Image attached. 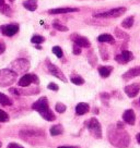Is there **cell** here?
<instances>
[{
    "instance_id": "1",
    "label": "cell",
    "mask_w": 140,
    "mask_h": 148,
    "mask_svg": "<svg viewBox=\"0 0 140 148\" xmlns=\"http://www.w3.org/2000/svg\"><path fill=\"white\" fill-rule=\"evenodd\" d=\"M107 137L113 146L118 148H126L130 144V136L124 129H119L116 125H110L107 129Z\"/></svg>"
},
{
    "instance_id": "2",
    "label": "cell",
    "mask_w": 140,
    "mask_h": 148,
    "mask_svg": "<svg viewBox=\"0 0 140 148\" xmlns=\"http://www.w3.org/2000/svg\"><path fill=\"white\" fill-rule=\"evenodd\" d=\"M20 137L25 140L26 143L36 145L41 144L45 139V132L43 130H36V129H26L20 131Z\"/></svg>"
},
{
    "instance_id": "3",
    "label": "cell",
    "mask_w": 140,
    "mask_h": 148,
    "mask_svg": "<svg viewBox=\"0 0 140 148\" xmlns=\"http://www.w3.org/2000/svg\"><path fill=\"white\" fill-rule=\"evenodd\" d=\"M32 108L34 110H36L44 118L46 121H54L56 119V116L54 114V112L49 109L48 106V100L46 97H41L38 100L34 102L32 105Z\"/></svg>"
},
{
    "instance_id": "4",
    "label": "cell",
    "mask_w": 140,
    "mask_h": 148,
    "mask_svg": "<svg viewBox=\"0 0 140 148\" xmlns=\"http://www.w3.org/2000/svg\"><path fill=\"white\" fill-rule=\"evenodd\" d=\"M18 74L11 69L0 70V87H8L17 81Z\"/></svg>"
},
{
    "instance_id": "5",
    "label": "cell",
    "mask_w": 140,
    "mask_h": 148,
    "mask_svg": "<svg viewBox=\"0 0 140 148\" xmlns=\"http://www.w3.org/2000/svg\"><path fill=\"white\" fill-rule=\"evenodd\" d=\"M30 61L26 60V59H23V58H19V59H15L14 61H12L10 63V69L14 71L17 74H22V73H26L28 70H30Z\"/></svg>"
},
{
    "instance_id": "6",
    "label": "cell",
    "mask_w": 140,
    "mask_h": 148,
    "mask_svg": "<svg viewBox=\"0 0 140 148\" xmlns=\"http://www.w3.org/2000/svg\"><path fill=\"white\" fill-rule=\"evenodd\" d=\"M125 7H119V8H114V9L107 10L105 12H100V13L94 14V18H115L118 16H121L126 12Z\"/></svg>"
},
{
    "instance_id": "7",
    "label": "cell",
    "mask_w": 140,
    "mask_h": 148,
    "mask_svg": "<svg viewBox=\"0 0 140 148\" xmlns=\"http://www.w3.org/2000/svg\"><path fill=\"white\" fill-rule=\"evenodd\" d=\"M87 126H88V130L91 134L93 135L95 138H101L102 137V127H101V124L96 118H91L88 123H87Z\"/></svg>"
},
{
    "instance_id": "8",
    "label": "cell",
    "mask_w": 140,
    "mask_h": 148,
    "mask_svg": "<svg viewBox=\"0 0 140 148\" xmlns=\"http://www.w3.org/2000/svg\"><path fill=\"white\" fill-rule=\"evenodd\" d=\"M45 63H46L48 72H49L53 76H55V77H57L58 79H60L61 82H67V79H66L65 74L62 73V71H61L57 65L53 64V63L51 62V60H48V59L45 61Z\"/></svg>"
},
{
    "instance_id": "9",
    "label": "cell",
    "mask_w": 140,
    "mask_h": 148,
    "mask_svg": "<svg viewBox=\"0 0 140 148\" xmlns=\"http://www.w3.org/2000/svg\"><path fill=\"white\" fill-rule=\"evenodd\" d=\"M38 84L40 79L35 74H24L23 76L19 79L18 85L20 87H28L31 84Z\"/></svg>"
},
{
    "instance_id": "10",
    "label": "cell",
    "mask_w": 140,
    "mask_h": 148,
    "mask_svg": "<svg viewBox=\"0 0 140 148\" xmlns=\"http://www.w3.org/2000/svg\"><path fill=\"white\" fill-rule=\"evenodd\" d=\"M70 38L75 45H78L81 48H90V46H91V42H89V39L87 37L80 36L78 34H72Z\"/></svg>"
},
{
    "instance_id": "11",
    "label": "cell",
    "mask_w": 140,
    "mask_h": 148,
    "mask_svg": "<svg viewBox=\"0 0 140 148\" xmlns=\"http://www.w3.org/2000/svg\"><path fill=\"white\" fill-rule=\"evenodd\" d=\"M131 60H134V55L129 50H123L121 53L115 56V61L121 63V64H126L128 62H130Z\"/></svg>"
},
{
    "instance_id": "12",
    "label": "cell",
    "mask_w": 140,
    "mask_h": 148,
    "mask_svg": "<svg viewBox=\"0 0 140 148\" xmlns=\"http://www.w3.org/2000/svg\"><path fill=\"white\" fill-rule=\"evenodd\" d=\"M0 32L5 36L12 37L19 32V25L18 24H8V25H2L0 26Z\"/></svg>"
},
{
    "instance_id": "13",
    "label": "cell",
    "mask_w": 140,
    "mask_h": 148,
    "mask_svg": "<svg viewBox=\"0 0 140 148\" xmlns=\"http://www.w3.org/2000/svg\"><path fill=\"white\" fill-rule=\"evenodd\" d=\"M9 92L11 94H14L17 96H21V95H36L40 92V89L37 87L28 88V89H24V88H9Z\"/></svg>"
},
{
    "instance_id": "14",
    "label": "cell",
    "mask_w": 140,
    "mask_h": 148,
    "mask_svg": "<svg viewBox=\"0 0 140 148\" xmlns=\"http://www.w3.org/2000/svg\"><path fill=\"white\" fill-rule=\"evenodd\" d=\"M125 92L127 94V96L130 98L136 97L140 92V84L139 83H134L130 84V85H127L125 87Z\"/></svg>"
},
{
    "instance_id": "15",
    "label": "cell",
    "mask_w": 140,
    "mask_h": 148,
    "mask_svg": "<svg viewBox=\"0 0 140 148\" xmlns=\"http://www.w3.org/2000/svg\"><path fill=\"white\" fill-rule=\"evenodd\" d=\"M137 76H140V65L139 66H135V68H131L129 69L127 72L121 75V77L123 79H125V81H128V79H135Z\"/></svg>"
},
{
    "instance_id": "16",
    "label": "cell",
    "mask_w": 140,
    "mask_h": 148,
    "mask_svg": "<svg viewBox=\"0 0 140 148\" xmlns=\"http://www.w3.org/2000/svg\"><path fill=\"white\" fill-rule=\"evenodd\" d=\"M123 120H124V122H126L127 124L134 125L136 122L135 111L132 110V109H128V110H126L124 113H123Z\"/></svg>"
},
{
    "instance_id": "17",
    "label": "cell",
    "mask_w": 140,
    "mask_h": 148,
    "mask_svg": "<svg viewBox=\"0 0 140 148\" xmlns=\"http://www.w3.org/2000/svg\"><path fill=\"white\" fill-rule=\"evenodd\" d=\"M78 8H57V9L48 10L49 14H67L70 12H78Z\"/></svg>"
},
{
    "instance_id": "18",
    "label": "cell",
    "mask_w": 140,
    "mask_h": 148,
    "mask_svg": "<svg viewBox=\"0 0 140 148\" xmlns=\"http://www.w3.org/2000/svg\"><path fill=\"white\" fill-rule=\"evenodd\" d=\"M90 111V106L85 102H80L76 107V113L78 116H83L85 113H88Z\"/></svg>"
},
{
    "instance_id": "19",
    "label": "cell",
    "mask_w": 140,
    "mask_h": 148,
    "mask_svg": "<svg viewBox=\"0 0 140 148\" xmlns=\"http://www.w3.org/2000/svg\"><path fill=\"white\" fill-rule=\"evenodd\" d=\"M98 74L102 76L103 79H106L112 73L113 66H111V65H102V66H98Z\"/></svg>"
},
{
    "instance_id": "20",
    "label": "cell",
    "mask_w": 140,
    "mask_h": 148,
    "mask_svg": "<svg viewBox=\"0 0 140 148\" xmlns=\"http://www.w3.org/2000/svg\"><path fill=\"white\" fill-rule=\"evenodd\" d=\"M23 7L28 11H35L37 9V0H25L23 2Z\"/></svg>"
},
{
    "instance_id": "21",
    "label": "cell",
    "mask_w": 140,
    "mask_h": 148,
    "mask_svg": "<svg viewBox=\"0 0 140 148\" xmlns=\"http://www.w3.org/2000/svg\"><path fill=\"white\" fill-rule=\"evenodd\" d=\"M98 40L100 42H102V44H104V42H108V44H112V45L115 44L114 37L112 35H110V34H102V35H100L98 37Z\"/></svg>"
},
{
    "instance_id": "22",
    "label": "cell",
    "mask_w": 140,
    "mask_h": 148,
    "mask_svg": "<svg viewBox=\"0 0 140 148\" xmlns=\"http://www.w3.org/2000/svg\"><path fill=\"white\" fill-rule=\"evenodd\" d=\"M49 133H51V136H58V135H61L64 133V127L61 124H56L53 125L51 129H49Z\"/></svg>"
},
{
    "instance_id": "23",
    "label": "cell",
    "mask_w": 140,
    "mask_h": 148,
    "mask_svg": "<svg viewBox=\"0 0 140 148\" xmlns=\"http://www.w3.org/2000/svg\"><path fill=\"white\" fill-rule=\"evenodd\" d=\"M134 22H135V18L131 15V16H128L127 18H125L123 22H121V26L124 28H127V29H129V28L132 27V25H134Z\"/></svg>"
},
{
    "instance_id": "24",
    "label": "cell",
    "mask_w": 140,
    "mask_h": 148,
    "mask_svg": "<svg viewBox=\"0 0 140 148\" xmlns=\"http://www.w3.org/2000/svg\"><path fill=\"white\" fill-rule=\"evenodd\" d=\"M98 49H100L101 58H102L103 60L104 61L108 60V58H110V53H108L107 47L105 46V45H100V46H98Z\"/></svg>"
},
{
    "instance_id": "25",
    "label": "cell",
    "mask_w": 140,
    "mask_h": 148,
    "mask_svg": "<svg viewBox=\"0 0 140 148\" xmlns=\"http://www.w3.org/2000/svg\"><path fill=\"white\" fill-rule=\"evenodd\" d=\"M12 103H13L12 100L7 95L0 92V105H2V106H11Z\"/></svg>"
},
{
    "instance_id": "26",
    "label": "cell",
    "mask_w": 140,
    "mask_h": 148,
    "mask_svg": "<svg viewBox=\"0 0 140 148\" xmlns=\"http://www.w3.org/2000/svg\"><path fill=\"white\" fill-rule=\"evenodd\" d=\"M88 60H89V63L92 66H95L96 65V62H98V58L94 53L93 50H89L88 51Z\"/></svg>"
},
{
    "instance_id": "27",
    "label": "cell",
    "mask_w": 140,
    "mask_h": 148,
    "mask_svg": "<svg viewBox=\"0 0 140 148\" xmlns=\"http://www.w3.org/2000/svg\"><path fill=\"white\" fill-rule=\"evenodd\" d=\"M115 35H116V37L119 38V39H125V40H128V39H129V35H128L127 33L123 32L119 28H115Z\"/></svg>"
},
{
    "instance_id": "28",
    "label": "cell",
    "mask_w": 140,
    "mask_h": 148,
    "mask_svg": "<svg viewBox=\"0 0 140 148\" xmlns=\"http://www.w3.org/2000/svg\"><path fill=\"white\" fill-rule=\"evenodd\" d=\"M0 12L2 14H5L7 16H11L12 15V10L10 8V5H3L0 7Z\"/></svg>"
},
{
    "instance_id": "29",
    "label": "cell",
    "mask_w": 140,
    "mask_h": 148,
    "mask_svg": "<svg viewBox=\"0 0 140 148\" xmlns=\"http://www.w3.org/2000/svg\"><path fill=\"white\" fill-rule=\"evenodd\" d=\"M53 27L57 29V31H59V32H67L68 31V27L65 26V25H61L58 21H54L53 22Z\"/></svg>"
},
{
    "instance_id": "30",
    "label": "cell",
    "mask_w": 140,
    "mask_h": 148,
    "mask_svg": "<svg viewBox=\"0 0 140 148\" xmlns=\"http://www.w3.org/2000/svg\"><path fill=\"white\" fill-rule=\"evenodd\" d=\"M70 81H71V83H73L75 85H82L84 83V79L81 76H79V75H72L70 77Z\"/></svg>"
},
{
    "instance_id": "31",
    "label": "cell",
    "mask_w": 140,
    "mask_h": 148,
    "mask_svg": "<svg viewBox=\"0 0 140 148\" xmlns=\"http://www.w3.org/2000/svg\"><path fill=\"white\" fill-rule=\"evenodd\" d=\"M45 42V38L41 35H34V36L31 38V42L33 44H36V45H40V44H43Z\"/></svg>"
},
{
    "instance_id": "32",
    "label": "cell",
    "mask_w": 140,
    "mask_h": 148,
    "mask_svg": "<svg viewBox=\"0 0 140 148\" xmlns=\"http://www.w3.org/2000/svg\"><path fill=\"white\" fill-rule=\"evenodd\" d=\"M53 53L56 56L57 58H62V56H64V52H62V49H61L59 46H55L53 47Z\"/></svg>"
},
{
    "instance_id": "33",
    "label": "cell",
    "mask_w": 140,
    "mask_h": 148,
    "mask_svg": "<svg viewBox=\"0 0 140 148\" xmlns=\"http://www.w3.org/2000/svg\"><path fill=\"white\" fill-rule=\"evenodd\" d=\"M55 109H56V111L58 113H64L67 110V106L64 105L62 102H57L56 106H55Z\"/></svg>"
},
{
    "instance_id": "34",
    "label": "cell",
    "mask_w": 140,
    "mask_h": 148,
    "mask_svg": "<svg viewBox=\"0 0 140 148\" xmlns=\"http://www.w3.org/2000/svg\"><path fill=\"white\" fill-rule=\"evenodd\" d=\"M8 121H9V114L2 109H0V122H8Z\"/></svg>"
},
{
    "instance_id": "35",
    "label": "cell",
    "mask_w": 140,
    "mask_h": 148,
    "mask_svg": "<svg viewBox=\"0 0 140 148\" xmlns=\"http://www.w3.org/2000/svg\"><path fill=\"white\" fill-rule=\"evenodd\" d=\"M47 88H48V89H51V90H54V92H57V90L59 89L58 85L55 84V83H49L48 85H47Z\"/></svg>"
},
{
    "instance_id": "36",
    "label": "cell",
    "mask_w": 140,
    "mask_h": 148,
    "mask_svg": "<svg viewBox=\"0 0 140 148\" xmlns=\"http://www.w3.org/2000/svg\"><path fill=\"white\" fill-rule=\"evenodd\" d=\"M72 52L75 53V55H80L81 53V47H79L78 45H73V49H72Z\"/></svg>"
},
{
    "instance_id": "37",
    "label": "cell",
    "mask_w": 140,
    "mask_h": 148,
    "mask_svg": "<svg viewBox=\"0 0 140 148\" xmlns=\"http://www.w3.org/2000/svg\"><path fill=\"white\" fill-rule=\"evenodd\" d=\"M7 148H24V147H22L21 145H19V144L17 143H10Z\"/></svg>"
},
{
    "instance_id": "38",
    "label": "cell",
    "mask_w": 140,
    "mask_h": 148,
    "mask_svg": "<svg viewBox=\"0 0 140 148\" xmlns=\"http://www.w3.org/2000/svg\"><path fill=\"white\" fill-rule=\"evenodd\" d=\"M110 97H111V95L107 92H102L101 94V98H103V99H110Z\"/></svg>"
},
{
    "instance_id": "39",
    "label": "cell",
    "mask_w": 140,
    "mask_h": 148,
    "mask_svg": "<svg viewBox=\"0 0 140 148\" xmlns=\"http://www.w3.org/2000/svg\"><path fill=\"white\" fill-rule=\"evenodd\" d=\"M5 50H6V45L5 44H2V42H0V55L3 53Z\"/></svg>"
},
{
    "instance_id": "40",
    "label": "cell",
    "mask_w": 140,
    "mask_h": 148,
    "mask_svg": "<svg viewBox=\"0 0 140 148\" xmlns=\"http://www.w3.org/2000/svg\"><path fill=\"white\" fill-rule=\"evenodd\" d=\"M58 148H79L78 146H59Z\"/></svg>"
},
{
    "instance_id": "41",
    "label": "cell",
    "mask_w": 140,
    "mask_h": 148,
    "mask_svg": "<svg viewBox=\"0 0 140 148\" xmlns=\"http://www.w3.org/2000/svg\"><path fill=\"white\" fill-rule=\"evenodd\" d=\"M116 126H117V127H119V129H124V124H123L121 122H117Z\"/></svg>"
},
{
    "instance_id": "42",
    "label": "cell",
    "mask_w": 140,
    "mask_h": 148,
    "mask_svg": "<svg viewBox=\"0 0 140 148\" xmlns=\"http://www.w3.org/2000/svg\"><path fill=\"white\" fill-rule=\"evenodd\" d=\"M136 139H137V142H138V144L140 145V133H138V134L136 135Z\"/></svg>"
},
{
    "instance_id": "43",
    "label": "cell",
    "mask_w": 140,
    "mask_h": 148,
    "mask_svg": "<svg viewBox=\"0 0 140 148\" xmlns=\"http://www.w3.org/2000/svg\"><path fill=\"white\" fill-rule=\"evenodd\" d=\"M6 5L5 0H0V7H1V5Z\"/></svg>"
},
{
    "instance_id": "44",
    "label": "cell",
    "mask_w": 140,
    "mask_h": 148,
    "mask_svg": "<svg viewBox=\"0 0 140 148\" xmlns=\"http://www.w3.org/2000/svg\"><path fill=\"white\" fill-rule=\"evenodd\" d=\"M1 146H2V144H1V140H0V148H1Z\"/></svg>"
},
{
    "instance_id": "45",
    "label": "cell",
    "mask_w": 140,
    "mask_h": 148,
    "mask_svg": "<svg viewBox=\"0 0 140 148\" xmlns=\"http://www.w3.org/2000/svg\"><path fill=\"white\" fill-rule=\"evenodd\" d=\"M9 1H12V2H13V1H14V0H9Z\"/></svg>"
},
{
    "instance_id": "46",
    "label": "cell",
    "mask_w": 140,
    "mask_h": 148,
    "mask_svg": "<svg viewBox=\"0 0 140 148\" xmlns=\"http://www.w3.org/2000/svg\"><path fill=\"white\" fill-rule=\"evenodd\" d=\"M139 103H140V98H139Z\"/></svg>"
}]
</instances>
